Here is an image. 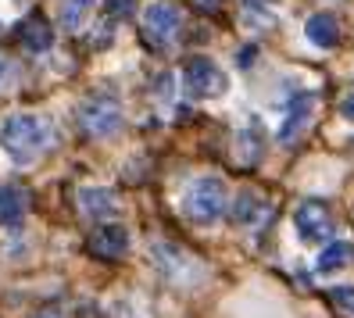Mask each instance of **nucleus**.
Wrapping results in <instances>:
<instances>
[{
  "instance_id": "obj_1",
  "label": "nucleus",
  "mask_w": 354,
  "mask_h": 318,
  "mask_svg": "<svg viewBox=\"0 0 354 318\" xmlns=\"http://www.w3.org/2000/svg\"><path fill=\"white\" fill-rule=\"evenodd\" d=\"M47 136H50L47 122L36 115H11L0 125V147L18 165H29L32 158H39V151L47 147Z\"/></svg>"
},
{
  "instance_id": "obj_2",
  "label": "nucleus",
  "mask_w": 354,
  "mask_h": 318,
  "mask_svg": "<svg viewBox=\"0 0 354 318\" xmlns=\"http://www.w3.org/2000/svg\"><path fill=\"white\" fill-rule=\"evenodd\" d=\"M183 211L197 225L215 222L222 211H225V186H222V179L204 176V179L190 183V189H186V197H183Z\"/></svg>"
},
{
  "instance_id": "obj_3",
  "label": "nucleus",
  "mask_w": 354,
  "mask_h": 318,
  "mask_svg": "<svg viewBox=\"0 0 354 318\" xmlns=\"http://www.w3.org/2000/svg\"><path fill=\"white\" fill-rule=\"evenodd\" d=\"M79 125L86 129L90 136H111L118 125H122V108L118 100L108 93H93L90 100H82L79 108Z\"/></svg>"
},
{
  "instance_id": "obj_4",
  "label": "nucleus",
  "mask_w": 354,
  "mask_h": 318,
  "mask_svg": "<svg viewBox=\"0 0 354 318\" xmlns=\"http://www.w3.org/2000/svg\"><path fill=\"white\" fill-rule=\"evenodd\" d=\"M179 26H183V15H179L176 4H169V0H154V4H147V11H143V32H147L154 44H172Z\"/></svg>"
},
{
  "instance_id": "obj_5",
  "label": "nucleus",
  "mask_w": 354,
  "mask_h": 318,
  "mask_svg": "<svg viewBox=\"0 0 354 318\" xmlns=\"http://www.w3.org/2000/svg\"><path fill=\"white\" fill-rule=\"evenodd\" d=\"M183 82H186V90L197 93V97H218L225 90L222 68L215 65V61H207V57H190V61H186Z\"/></svg>"
},
{
  "instance_id": "obj_6",
  "label": "nucleus",
  "mask_w": 354,
  "mask_h": 318,
  "mask_svg": "<svg viewBox=\"0 0 354 318\" xmlns=\"http://www.w3.org/2000/svg\"><path fill=\"white\" fill-rule=\"evenodd\" d=\"M294 225L301 232L304 243H319L333 236V218H329V207L322 200H304L294 211Z\"/></svg>"
},
{
  "instance_id": "obj_7",
  "label": "nucleus",
  "mask_w": 354,
  "mask_h": 318,
  "mask_svg": "<svg viewBox=\"0 0 354 318\" xmlns=\"http://www.w3.org/2000/svg\"><path fill=\"white\" fill-rule=\"evenodd\" d=\"M129 250V232L122 225H104L90 236V254L100 261H118Z\"/></svg>"
},
{
  "instance_id": "obj_8",
  "label": "nucleus",
  "mask_w": 354,
  "mask_h": 318,
  "mask_svg": "<svg viewBox=\"0 0 354 318\" xmlns=\"http://www.w3.org/2000/svg\"><path fill=\"white\" fill-rule=\"evenodd\" d=\"M311 108H315V93L294 97V104H290V111H286V122H283V129H279V143H294L304 133V125L311 118Z\"/></svg>"
},
{
  "instance_id": "obj_9",
  "label": "nucleus",
  "mask_w": 354,
  "mask_h": 318,
  "mask_svg": "<svg viewBox=\"0 0 354 318\" xmlns=\"http://www.w3.org/2000/svg\"><path fill=\"white\" fill-rule=\"evenodd\" d=\"M79 207H82V215H90V218H111L118 211V197L111 194V189L90 186V189L79 194Z\"/></svg>"
},
{
  "instance_id": "obj_10",
  "label": "nucleus",
  "mask_w": 354,
  "mask_h": 318,
  "mask_svg": "<svg viewBox=\"0 0 354 318\" xmlns=\"http://www.w3.org/2000/svg\"><path fill=\"white\" fill-rule=\"evenodd\" d=\"M304 32H308V39L315 47H337L340 44V26H337V18L333 15H311L308 18V26H304Z\"/></svg>"
},
{
  "instance_id": "obj_11",
  "label": "nucleus",
  "mask_w": 354,
  "mask_h": 318,
  "mask_svg": "<svg viewBox=\"0 0 354 318\" xmlns=\"http://www.w3.org/2000/svg\"><path fill=\"white\" fill-rule=\"evenodd\" d=\"M351 261H354V247L344 243V240H337V243H329V247L319 254L315 268H319L322 275H329V272H337V268H344V265H351Z\"/></svg>"
},
{
  "instance_id": "obj_12",
  "label": "nucleus",
  "mask_w": 354,
  "mask_h": 318,
  "mask_svg": "<svg viewBox=\"0 0 354 318\" xmlns=\"http://www.w3.org/2000/svg\"><path fill=\"white\" fill-rule=\"evenodd\" d=\"M22 44L29 47V50H47L50 44H54V32H50V26L44 22V18H39V15H32L29 18V22L22 26Z\"/></svg>"
},
{
  "instance_id": "obj_13",
  "label": "nucleus",
  "mask_w": 354,
  "mask_h": 318,
  "mask_svg": "<svg viewBox=\"0 0 354 318\" xmlns=\"http://www.w3.org/2000/svg\"><path fill=\"white\" fill-rule=\"evenodd\" d=\"M26 215V194L18 186H8V189H0V222L11 225Z\"/></svg>"
},
{
  "instance_id": "obj_14",
  "label": "nucleus",
  "mask_w": 354,
  "mask_h": 318,
  "mask_svg": "<svg viewBox=\"0 0 354 318\" xmlns=\"http://www.w3.org/2000/svg\"><path fill=\"white\" fill-rule=\"evenodd\" d=\"M258 211H261V204H258V194H251V189H243V194L236 197V204H233V222L236 225H251L254 218H258Z\"/></svg>"
},
{
  "instance_id": "obj_15",
  "label": "nucleus",
  "mask_w": 354,
  "mask_h": 318,
  "mask_svg": "<svg viewBox=\"0 0 354 318\" xmlns=\"http://www.w3.org/2000/svg\"><path fill=\"white\" fill-rule=\"evenodd\" d=\"M90 4H93V0H65V4H61V26L75 29L82 22V15L90 11Z\"/></svg>"
},
{
  "instance_id": "obj_16",
  "label": "nucleus",
  "mask_w": 354,
  "mask_h": 318,
  "mask_svg": "<svg viewBox=\"0 0 354 318\" xmlns=\"http://www.w3.org/2000/svg\"><path fill=\"white\" fill-rule=\"evenodd\" d=\"M329 297H333V304H337L340 311L354 315V286H337V290H329Z\"/></svg>"
},
{
  "instance_id": "obj_17",
  "label": "nucleus",
  "mask_w": 354,
  "mask_h": 318,
  "mask_svg": "<svg viewBox=\"0 0 354 318\" xmlns=\"http://www.w3.org/2000/svg\"><path fill=\"white\" fill-rule=\"evenodd\" d=\"M129 4H133V0H108V15H129Z\"/></svg>"
},
{
  "instance_id": "obj_18",
  "label": "nucleus",
  "mask_w": 354,
  "mask_h": 318,
  "mask_svg": "<svg viewBox=\"0 0 354 318\" xmlns=\"http://www.w3.org/2000/svg\"><path fill=\"white\" fill-rule=\"evenodd\" d=\"M340 115H344L347 122H354V90H351V93L340 100Z\"/></svg>"
},
{
  "instance_id": "obj_19",
  "label": "nucleus",
  "mask_w": 354,
  "mask_h": 318,
  "mask_svg": "<svg viewBox=\"0 0 354 318\" xmlns=\"http://www.w3.org/2000/svg\"><path fill=\"white\" fill-rule=\"evenodd\" d=\"M15 79V68H11V61L0 54V86H4V82H11Z\"/></svg>"
},
{
  "instance_id": "obj_20",
  "label": "nucleus",
  "mask_w": 354,
  "mask_h": 318,
  "mask_svg": "<svg viewBox=\"0 0 354 318\" xmlns=\"http://www.w3.org/2000/svg\"><path fill=\"white\" fill-rule=\"evenodd\" d=\"M194 4H197L201 11H218V8H222V0H194Z\"/></svg>"
},
{
  "instance_id": "obj_21",
  "label": "nucleus",
  "mask_w": 354,
  "mask_h": 318,
  "mask_svg": "<svg viewBox=\"0 0 354 318\" xmlns=\"http://www.w3.org/2000/svg\"><path fill=\"white\" fill-rule=\"evenodd\" d=\"M39 318H57V315H39Z\"/></svg>"
}]
</instances>
